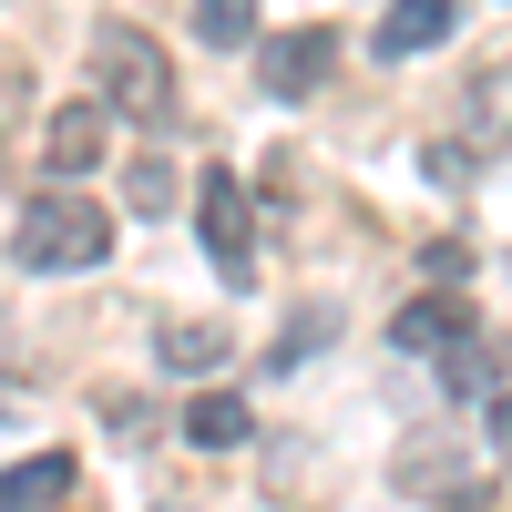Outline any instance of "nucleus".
<instances>
[{"instance_id": "1", "label": "nucleus", "mask_w": 512, "mask_h": 512, "mask_svg": "<svg viewBox=\"0 0 512 512\" xmlns=\"http://www.w3.org/2000/svg\"><path fill=\"white\" fill-rule=\"evenodd\" d=\"M11 256H21L31 277H82V267L113 256V216H103L93 195H31L21 226H11Z\"/></svg>"}, {"instance_id": "2", "label": "nucleus", "mask_w": 512, "mask_h": 512, "mask_svg": "<svg viewBox=\"0 0 512 512\" xmlns=\"http://www.w3.org/2000/svg\"><path fill=\"white\" fill-rule=\"evenodd\" d=\"M93 93L134 123H175V62H164V41L134 31V21H103L93 31Z\"/></svg>"}, {"instance_id": "3", "label": "nucleus", "mask_w": 512, "mask_h": 512, "mask_svg": "<svg viewBox=\"0 0 512 512\" xmlns=\"http://www.w3.org/2000/svg\"><path fill=\"white\" fill-rule=\"evenodd\" d=\"M195 226H205V256H216L226 287H256V216H246V185L226 164H205L195 175Z\"/></svg>"}, {"instance_id": "4", "label": "nucleus", "mask_w": 512, "mask_h": 512, "mask_svg": "<svg viewBox=\"0 0 512 512\" xmlns=\"http://www.w3.org/2000/svg\"><path fill=\"white\" fill-rule=\"evenodd\" d=\"M328 72H338V31L328 21H297V31H277L267 52H256V82H267L277 103H308Z\"/></svg>"}, {"instance_id": "5", "label": "nucleus", "mask_w": 512, "mask_h": 512, "mask_svg": "<svg viewBox=\"0 0 512 512\" xmlns=\"http://www.w3.org/2000/svg\"><path fill=\"white\" fill-rule=\"evenodd\" d=\"M113 103L93 93V103H62L52 113V134H41V164H52V175H93L103 164V144H113V123H103Z\"/></svg>"}, {"instance_id": "6", "label": "nucleus", "mask_w": 512, "mask_h": 512, "mask_svg": "<svg viewBox=\"0 0 512 512\" xmlns=\"http://www.w3.org/2000/svg\"><path fill=\"white\" fill-rule=\"evenodd\" d=\"M72 482H82L72 451H31V461H11V472H0V512H62Z\"/></svg>"}, {"instance_id": "7", "label": "nucleus", "mask_w": 512, "mask_h": 512, "mask_svg": "<svg viewBox=\"0 0 512 512\" xmlns=\"http://www.w3.org/2000/svg\"><path fill=\"white\" fill-rule=\"evenodd\" d=\"M461 21V0H390L379 11V62H410V52H441Z\"/></svg>"}, {"instance_id": "8", "label": "nucleus", "mask_w": 512, "mask_h": 512, "mask_svg": "<svg viewBox=\"0 0 512 512\" xmlns=\"http://www.w3.org/2000/svg\"><path fill=\"white\" fill-rule=\"evenodd\" d=\"M451 338H472V308H461L451 287H420L410 308L390 318V349H410V359H420V349H451Z\"/></svg>"}, {"instance_id": "9", "label": "nucleus", "mask_w": 512, "mask_h": 512, "mask_svg": "<svg viewBox=\"0 0 512 512\" xmlns=\"http://www.w3.org/2000/svg\"><path fill=\"white\" fill-rule=\"evenodd\" d=\"M226 349H236V338H226L216 318H164V328H154V359H164V369H216Z\"/></svg>"}, {"instance_id": "10", "label": "nucleus", "mask_w": 512, "mask_h": 512, "mask_svg": "<svg viewBox=\"0 0 512 512\" xmlns=\"http://www.w3.org/2000/svg\"><path fill=\"white\" fill-rule=\"evenodd\" d=\"M441 379H451V400H502L492 379H502V359H492V338L472 328V338H451L441 349Z\"/></svg>"}, {"instance_id": "11", "label": "nucleus", "mask_w": 512, "mask_h": 512, "mask_svg": "<svg viewBox=\"0 0 512 512\" xmlns=\"http://www.w3.org/2000/svg\"><path fill=\"white\" fill-rule=\"evenodd\" d=\"M246 431H256L246 400H195V410H185V441H205V451H236Z\"/></svg>"}, {"instance_id": "12", "label": "nucleus", "mask_w": 512, "mask_h": 512, "mask_svg": "<svg viewBox=\"0 0 512 512\" xmlns=\"http://www.w3.org/2000/svg\"><path fill=\"white\" fill-rule=\"evenodd\" d=\"M195 41L246 52V41H256V0H195Z\"/></svg>"}, {"instance_id": "13", "label": "nucleus", "mask_w": 512, "mask_h": 512, "mask_svg": "<svg viewBox=\"0 0 512 512\" xmlns=\"http://www.w3.org/2000/svg\"><path fill=\"white\" fill-rule=\"evenodd\" d=\"M123 205H134V216H164V205H175V164L134 154V164H123Z\"/></svg>"}, {"instance_id": "14", "label": "nucleus", "mask_w": 512, "mask_h": 512, "mask_svg": "<svg viewBox=\"0 0 512 512\" xmlns=\"http://www.w3.org/2000/svg\"><path fill=\"white\" fill-rule=\"evenodd\" d=\"M420 277H431V287H461V277H472V246H461V236L420 246Z\"/></svg>"}, {"instance_id": "15", "label": "nucleus", "mask_w": 512, "mask_h": 512, "mask_svg": "<svg viewBox=\"0 0 512 512\" xmlns=\"http://www.w3.org/2000/svg\"><path fill=\"white\" fill-rule=\"evenodd\" d=\"M318 338H328V308H308V318H297V328H287V349H277V369H287V359H308V349H318Z\"/></svg>"}, {"instance_id": "16", "label": "nucleus", "mask_w": 512, "mask_h": 512, "mask_svg": "<svg viewBox=\"0 0 512 512\" xmlns=\"http://www.w3.org/2000/svg\"><path fill=\"white\" fill-rule=\"evenodd\" d=\"M492 451H502V461H512V390H502V400H492Z\"/></svg>"}, {"instance_id": "17", "label": "nucleus", "mask_w": 512, "mask_h": 512, "mask_svg": "<svg viewBox=\"0 0 512 512\" xmlns=\"http://www.w3.org/2000/svg\"><path fill=\"white\" fill-rule=\"evenodd\" d=\"M441 512H502V502H492V492H461V502H441Z\"/></svg>"}]
</instances>
